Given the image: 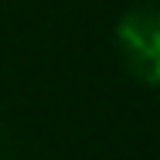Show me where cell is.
Listing matches in <instances>:
<instances>
[{"label": "cell", "instance_id": "obj_1", "mask_svg": "<svg viewBox=\"0 0 160 160\" xmlns=\"http://www.w3.org/2000/svg\"><path fill=\"white\" fill-rule=\"evenodd\" d=\"M116 44L123 62L143 85H157L160 78V17L150 3L133 7L116 24Z\"/></svg>", "mask_w": 160, "mask_h": 160}]
</instances>
